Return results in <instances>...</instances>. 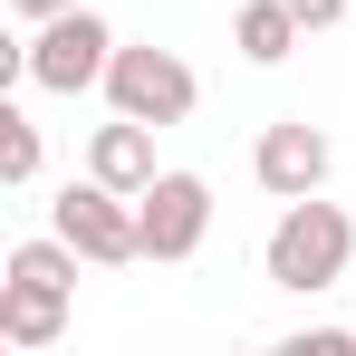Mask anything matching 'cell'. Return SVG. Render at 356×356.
Segmentation results:
<instances>
[{"instance_id":"6","label":"cell","mask_w":356,"mask_h":356,"mask_svg":"<svg viewBox=\"0 0 356 356\" xmlns=\"http://www.w3.org/2000/svg\"><path fill=\"white\" fill-rule=\"evenodd\" d=\"M135 222H145V260H193L212 241V183L202 174H154L135 193Z\"/></svg>"},{"instance_id":"8","label":"cell","mask_w":356,"mask_h":356,"mask_svg":"<svg viewBox=\"0 0 356 356\" xmlns=\"http://www.w3.org/2000/svg\"><path fill=\"white\" fill-rule=\"evenodd\" d=\"M154 135H164V125H145V116L97 125V135H87V174H97V183H116V193H145V183L164 174V164H154Z\"/></svg>"},{"instance_id":"9","label":"cell","mask_w":356,"mask_h":356,"mask_svg":"<svg viewBox=\"0 0 356 356\" xmlns=\"http://www.w3.org/2000/svg\"><path fill=\"white\" fill-rule=\"evenodd\" d=\"M298 39H308V19H298L289 0H241V10H232V49L250 67H280Z\"/></svg>"},{"instance_id":"4","label":"cell","mask_w":356,"mask_h":356,"mask_svg":"<svg viewBox=\"0 0 356 356\" xmlns=\"http://www.w3.org/2000/svg\"><path fill=\"white\" fill-rule=\"evenodd\" d=\"M49 232H67L87 250V270H125V260H145V222H135V193L116 183H67L58 202H49Z\"/></svg>"},{"instance_id":"2","label":"cell","mask_w":356,"mask_h":356,"mask_svg":"<svg viewBox=\"0 0 356 356\" xmlns=\"http://www.w3.org/2000/svg\"><path fill=\"white\" fill-rule=\"evenodd\" d=\"M106 106H116V116H145V125H183L193 106H202V77H193L174 49H154V39H116Z\"/></svg>"},{"instance_id":"7","label":"cell","mask_w":356,"mask_h":356,"mask_svg":"<svg viewBox=\"0 0 356 356\" xmlns=\"http://www.w3.org/2000/svg\"><path fill=\"white\" fill-rule=\"evenodd\" d=\"M67 298H77V289H49V280H19V270H0V347L49 356V347L67 337Z\"/></svg>"},{"instance_id":"1","label":"cell","mask_w":356,"mask_h":356,"mask_svg":"<svg viewBox=\"0 0 356 356\" xmlns=\"http://www.w3.org/2000/svg\"><path fill=\"white\" fill-rule=\"evenodd\" d=\"M347 260H356V222L337 212V202H318V193L280 202V222H270V241H260L270 289H289V298L337 289V280H347Z\"/></svg>"},{"instance_id":"10","label":"cell","mask_w":356,"mask_h":356,"mask_svg":"<svg viewBox=\"0 0 356 356\" xmlns=\"http://www.w3.org/2000/svg\"><path fill=\"white\" fill-rule=\"evenodd\" d=\"M0 183H39V125L0 106Z\"/></svg>"},{"instance_id":"5","label":"cell","mask_w":356,"mask_h":356,"mask_svg":"<svg viewBox=\"0 0 356 356\" xmlns=\"http://www.w3.org/2000/svg\"><path fill=\"white\" fill-rule=\"evenodd\" d=\"M250 174H260V193H270V202L327 193V174H337V145H327V125L280 116V125H260V145H250Z\"/></svg>"},{"instance_id":"12","label":"cell","mask_w":356,"mask_h":356,"mask_svg":"<svg viewBox=\"0 0 356 356\" xmlns=\"http://www.w3.org/2000/svg\"><path fill=\"white\" fill-rule=\"evenodd\" d=\"M289 10H298V19H308V29H337V19H347L356 0H289Z\"/></svg>"},{"instance_id":"11","label":"cell","mask_w":356,"mask_h":356,"mask_svg":"<svg viewBox=\"0 0 356 356\" xmlns=\"http://www.w3.org/2000/svg\"><path fill=\"white\" fill-rule=\"evenodd\" d=\"M280 356H356V327H298L280 337Z\"/></svg>"},{"instance_id":"13","label":"cell","mask_w":356,"mask_h":356,"mask_svg":"<svg viewBox=\"0 0 356 356\" xmlns=\"http://www.w3.org/2000/svg\"><path fill=\"white\" fill-rule=\"evenodd\" d=\"M10 10H19V19L39 29V19H58V10H77V0H10Z\"/></svg>"},{"instance_id":"3","label":"cell","mask_w":356,"mask_h":356,"mask_svg":"<svg viewBox=\"0 0 356 356\" xmlns=\"http://www.w3.org/2000/svg\"><path fill=\"white\" fill-rule=\"evenodd\" d=\"M106 67H116V29H106L97 10H58V19L29 29V87H49V97L106 87Z\"/></svg>"}]
</instances>
